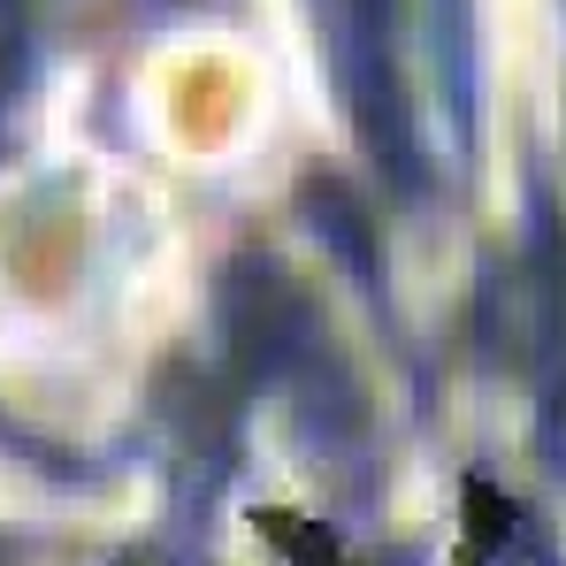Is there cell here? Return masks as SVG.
<instances>
[{
	"instance_id": "7a4b0ae2",
	"label": "cell",
	"mask_w": 566,
	"mask_h": 566,
	"mask_svg": "<svg viewBox=\"0 0 566 566\" xmlns=\"http://www.w3.org/2000/svg\"><path fill=\"white\" fill-rule=\"evenodd\" d=\"M0 444H23V437H15V429H8V421H0Z\"/></svg>"
},
{
	"instance_id": "6da1fadb",
	"label": "cell",
	"mask_w": 566,
	"mask_h": 566,
	"mask_svg": "<svg viewBox=\"0 0 566 566\" xmlns=\"http://www.w3.org/2000/svg\"><path fill=\"white\" fill-rule=\"evenodd\" d=\"M23 77H31V15L23 0H0V123L23 99Z\"/></svg>"
}]
</instances>
